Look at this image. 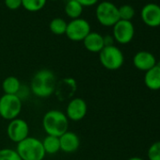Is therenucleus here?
Here are the masks:
<instances>
[{
  "label": "nucleus",
  "mask_w": 160,
  "mask_h": 160,
  "mask_svg": "<svg viewBox=\"0 0 160 160\" xmlns=\"http://www.w3.org/2000/svg\"><path fill=\"white\" fill-rule=\"evenodd\" d=\"M57 79L49 69H41L35 72L30 82V91L38 98H48L55 93Z\"/></svg>",
  "instance_id": "1"
},
{
  "label": "nucleus",
  "mask_w": 160,
  "mask_h": 160,
  "mask_svg": "<svg viewBox=\"0 0 160 160\" xmlns=\"http://www.w3.org/2000/svg\"><path fill=\"white\" fill-rule=\"evenodd\" d=\"M42 124L46 135L59 138L69 130L70 122L65 112L58 109H51L44 113Z\"/></svg>",
  "instance_id": "2"
},
{
  "label": "nucleus",
  "mask_w": 160,
  "mask_h": 160,
  "mask_svg": "<svg viewBox=\"0 0 160 160\" xmlns=\"http://www.w3.org/2000/svg\"><path fill=\"white\" fill-rule=\"evenodd\" d=\"M15 150L22 160H43L46 155L42 140L30 136L17 143Z\"/></svg>",
  "instance_id": "3"
},
{
  "label": "nucleus",
  "mask_w": 160,
  "mask_h": 160,
  "mask_svg": "<svg viewBox=\"0 0 160 160\" xmlns=\"http://www.w3.org/2000/svg\"><path fill=\"white\" fill-rule=\"evenodd\" d=\"M99 60L102 66L108 71H117L124 63V56L122 50L115 46H105L99 53Z\"/></svg>",
  "instance_id": "4"
},
{
  "label": "nucleus",
  "mask_w": 160,
  "mask_h": 160,
  "mask_svg": "<svg viewBox=\"0 0 160 160\" xmlns=\"http://www.w3.org/2000/svg\"><path fill=\"white\" fill-rule=\"evenodd\" d=\"M23 102L17 95L3 94L0 97V117L6 121L19 118L22 112Z\"/></svg>",
  "instance_id": "5"
},
{
  "label": "nucleus",
  "mask_w": 160,
  "mask_h": 160,
  "mask_svg": "<svg viewBox=\"0 0 160 160\" xmlns=\"http://www.w3.org/2000/svg\"><path fill=\"white\" fill-rule=\"evenodd\" d=\"M95 15L98 23L104 27H113L119 20V9L110 1L99 3L95 10Z\"/></svg>",
  "instance_id": "6"
},
{
  "label": "nucleus",
  "mask_w": 160,
  "mask_h": 160,
  "mask_svg": "<svg viewBox=\"0 0 160 160\" xmlns=\"http://www.w3.org/2000/svg\"><path fill=\"white\" fill-rule=\"evenodd\" d=\"M90 23L83 18L71 20L67 24V29L65 35L70 41L72 42H83V40L91 32Z\"/></svg>",
  "instance_id": "7"
},
{
  "label": "nucleus",
  "mask_w": 160,
  "mask_h": 160,
  "mask_svg": "<svg viewBox=\"0 0 160 160\" xmlns=\"http://www.w3.org/2000/svg\"><path fill=\"white\" fill-rule=\"evenodd\" d=\"M7 136L14 143H19L29 137V125L21 118H16L9 122L7 126Z\"/></svg>",
  "instance_id": "8"
},
{
  "label": "nucleus",
  "mask_w": 160,
  "mask_h": 160,
  "mask_svg": "<svg viewBox=\"0 0 160 160\" xmlns=\"http://www.w3.org/2000/svg\"><path fill=\"white\" fill-rule=\"evenodd\" d=\"M88 112V105L81 97H72L67 104L65 114L69 121L79 122L83 120Z\"/></svg>",
  "instance_id": "9"
},
{
  "label": "nucleus",
  "mask_w": 160,
  "mask_h": 160,
  "mask_svg": "<svg viewBox=\"0 0 160 160\" xmlns=\"http://www.w3.org/2000/svg\"><path fill=\"white\" fill-rule=\"evenodd\" d=\"M135 35V28L131 21L119 20L113 26V38L120 44L129 43Z\"/></svg>",
  "instance_id": "10"
},
{
  "label": "nucleus",
  "mask_w": 160,
  "mask_h": 160,
  "mask_svg": "<svg viewBox=\"0 0 160 160\" xmlns=\"http://www.w3.org/2000/svg\"><path fill=\"white\" fill-rule=\"evenodd\" d=\"M76 90L77 83L75 79L72 77H66L60 80L59 82H57L54 94L59 101H65L68 99H72Z\"/></svg>",
  "instance_id": "11"
},
{
  "label": "nucleus",
  "mask_w": 160,
  "mask_h": 160,
  "mask_svg": "<svg viewBox=\"0 0 160 160\" xmlns=\"http://www.w3.org/2000/svg\"><path fill=\"white\" fill-rule=\"evenodd\" d=\"M143 23L150 28L160 26V6L155 3L146 4L140 12Z\"/></svg>",
  "instance_id": "12"
},
{
  "label": "nucleus",
  "mask_w": 160,
  "mask_h": 160,
  "mask_svg": "<svg viewBox=\"0 0 160 160\" xmlns=\"http://www.w3.org/2000/svg\"><path fill=\"white\" fill-rule=\"evenodd\" d=\"M60 151L65 153H73L80 147V138L78 135L72 131H66L59 137Z\"/></svg>",
  "instance_id": "13"
},
{
  "label": "nucleus",
  "mask_w": 160,
  "mask_h": 160,
  "mask_svg": "<svg viewBox=\"0 0 160 160\" xmlns=\"http://www.w3.org/2000/svg\"><path fill=\"white\" fill-rule=\"evenodd\" d=\"M134 66L142 72H147L156 64L155 57L148 51H139L133 58Z\"/></svg>",
  "instance_id": "14"
},
{
  "label": "nucleus",
  "mask_w": 160,
  "mask_h": 160,
  "mask_svg": "<svg viewBox=\"0 0 160 160\" xmlns=\"http://www.w3.org/2000/svg\"><path fill=\"white\" fill-rule=\"evenodd\" d=\"M84 47L91 53H100L105 47L104 36L95 31H91L83 40Z\"/></svg>",
  "instance_id": "15"
},
{
  "label": "nucleus",
  "mask_w": 160,
  "mask_h": 160,
  "mask_svg": "<svg viewBox=\"0 0 160 160\" xmlns=\"http://www.w3.org/2000/svg\"><path fill=\"white\" fill-rule=\"evenodd\" d=\"M144 84L149 90H160V65H158L157 62L152 69L145 72Z\"/></svg>",
  "instance_id": "16"
},
{
  "label": "nucleus",
  "mask_w": 160,
  "mask_h": 160,
  "mask_svg": "<svg viewBox=\"0 0 160 160\" xmlns=\"http://www.w3.org/2000/svg\"><path fill=\"white\" fill-rule=\"evenodd\" d=\"M22 83L20 80L13 75L7 76L2 82V90L4 92V94H12L16 95Z\"/></svg>",
  "instance_id": "17"
},
{
  "label": "nucleus",
  "mask_w": 160,
  "mask_h": 160,
  "mask_svg": "<svg viewBox=\"0 0 160 160\" xmlns=\"http://www.w3.org/2000/svg\"><path fill=\"white\" fill-rule=\"evenodd\" d=\"M44 152L46 154H56L60 152V144H59V138L54 136H48L42 140Z\"/></svg>",
  "instance_id": "18"
},
{
  "label": "nucleus",
  "mask_w": 160,
  "mask_h": 160,
  "mask_svg": "<svg viewBox=\"0 0 160 160\" xmlns=\"http://www.w3.org/2000/svg\"><path fill=\"white\" fill-rule=\"evenodd\" d=\"M83 9L84 8L77 1H75V0H69L65 5L64 12L69 18L74 20L80 18V16H81L83 12Z\"/></svg>",
  "instance_id": "19"
},
{
  "label": "nucleus",
  "mask_w": 160,
  "mask_h": 160,
  "mask_svg": "<svg viewBox=\"0 0 160 160\" xmlns=\"http://www.w3.org/2000/svg\"><path fill=\"white\" fill-rule=\"evenodd\" d=\"M67 24L68 23L64 19L57 17L51 20L49 24V29L54 35H58V36L65 35L67 29Z\"/></svg>",
  "instance_id": "20"
},
{
  "label": "nucleus",
  "mask_w": 160,
  "mask_h": 160,
  "mask_svg": "<svg viewBox=\"0 0 160 160\" xmlns=\"http://www.w3.org/2000/svg\"><path fill=\"white\" fill-rule=\"evenodd\" d=\"M47 0H22V7L29 12H37L44 8Z\"/></svg>",
  "instance_id": "21"
},
{
  "label": "nucleus",
  "mask_w": 160,
  "mask_h": 160,
  "mask_svg": "<svg viewBox=\"0 0 160 160\" xmlns=\"http://www.w3.org/2000/svg\"><path fill=\"white\" fill-rule=\"evenodd\" d=\"M119 9V17L120 20H124V21H131L133 17L135 16V9L128 4L121 6Z\"/></svg>",
  "instance_id": "22"
},
{
  "label": "nucleus",
  "mask_w": 160,
  "mask_h": 160,
  "mask_svg": "<svg viewBox=\"0 0 160 160\" xmlns=\"http://www.w3.org/2000/svg\"><path fill=\"white\" fill-rule=\"evenodd\" d=\"M0 160H22L15 149H0Z\"/></svg>",
  "instance_id": "23"
},
{
  "label": "nucleus",
  "mask_w": 160,
  "mask_h": 160,
  "mask_svg": "<svg viewBox=\"0 0 160 160\" xmlns=\"http://www.w3.org/2000/svg\"><path fill=\"white\" fill-rule=\"evenodd\" d=\"M147 156L149 160H160V141H156L149 147Z\"/></svg>",
  "instance_id": "24"
},
{
  "label": "nucleus",
  "mask_w": 160,
  "mask_h": 160,
  "mask_svg": "<svg viewBox=\"0 0 160 160\" xmlns=\"http://www.w3.org/2000/svg\"><path fill=\"white\" fill-rule=\"evenodd\" d=\"M30 94H31V91H30L29 86H27V85H23L22 84L16 95L19 97V99L22 102H24V101H26V100L28 99V97H29Z\"/></svg>",
  "instance_id": "25"
},
{
  "label": "nucleus",
  "mask_w": 160,
  "mask_h": 160,
  "mask_svg": "<svg viewBox=\"0 0 160 160\" xmlns=\"http://www.w3.org/2000/svg\"><path fill=\"white\" fill-rule=\"evenodd\" d=\"M5 6L12 11L18 10L22 7V0H4Z\"/></svg>",
  "instance_id": "26"
},
{
  "label": "nucleus",
  "mask_w": 160,
  "mask_h": 160,
  "mask_svg": "<svg viewBox=\"0 0 160 160\" xmlns=\"http://www.w3.org/2000/svg\"><path fill=\"white\" fill-rule=\"evenodd\" d=\"M83 8H88V7H92L98 3L99 0H75Z\"/></svg>",
  "instance_id": "27"
},
{
  "label": "nucleus",
  "mask_w": 160,
  "mask_h": 160,
  "mask_svg": "<svg viewBox=\"0 0 160 160\" xmlns=\"http://www.w3.org/2000/svg\"><path fill=\"white\" fill-rule=\"evenodd\" d=\"M114 38L113 36L111 35H107V36H104V43H105V46H111V45H114Z\"/></svg>",
  "instance_id": "28"
},
{
  "label": "nucleus",
  "mask_w": 160,
  "mask_h": 160,
  "mask_svg": "<svg viewBox=\"0 0 160 160\" xmlns=\"http://www.w3.org/2000/svg\"><path fill=\"white\" fill-rule=\"evenodd\" d=\"M127 160H143V159L141 157H138V156H133V157H130Z\"/></svg>",
  "instance_id": "29"
}]
</instances>
